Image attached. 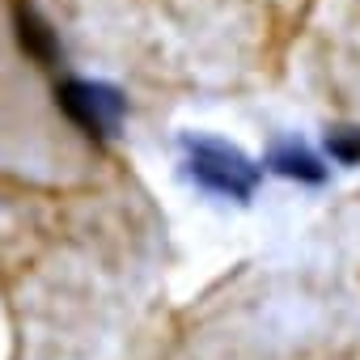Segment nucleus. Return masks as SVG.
Segmentation results:
<instances>
[{
  "mask_svg": "<svg viewBox=\"0 0 360 360\" xmlns=\"http://www.w3.org/2000/svg\"><path fill=\"white\" fill-rule=\"evenodd\" d=\"M178 157H183V178L204 195L221 204H255L263 187V161H255L242 144L208 131H183L178 136Z\"/></svg>",
  "mask_w": 360,
  "mask_h": 360,
  "instance_id": "obj_1",
  "label": "nucleus"
},
{
  "mask_svg": "<svg viewBox=\"0 0 360 360\" xmlns=\"http://www.w3.org/2000/svg\"><path fill=\"white\" fill-rule=\"evenodd\" d=\"M56 106L68 115V123L85 140H115L123 119H127V98L110 81H89V77H64L56 85Z\"/></svg>",
  "mask_w": 360,
  "mask_h": 360,
  "instance_id": "obj_2",
  "label": "nucleus"
},
{
  "mask_svg": "<svg viewBox=\"0 0 360 360\" xmlns=\"http://www.w3.org/2000/svg\"><path fill=\"white\" fill-rule=\"evenodd\" d=\"M263 174H276L284 178V183H297V187H326V178H330V165L326 157L301 140V136H280L267 144L263 153Z\"/></svg>",
  "mask_w": 360,
  "mask_h": 360,
  "instance_id": "obj_3",
  "label": "nucleus"
},
{
  "mask_svg": "<svg viewBox=\"0 0 360 360\" xmlns=\"http://www.w3.org/2000/svg\"><path fill=\"white\" fill-rule=\"evenodd\" d=\"M18 43H22V51H26L34 64H43V68L60 64V56H64L56 30H51L34 9H18Z\"/></svg>",
  "mask_w": 360,
  "mask_h": 360,
  "instance_id": "obj_4",
  "label": "nucleus"
},
{
  "mask_svg": "<svg viewBox=\"0 0 360 360\" xmlns=\"http://www.w3.org/2000/svg\"><path fill=\"white\" fill-rule=\"evenodd\" d=\"M322 153H326L330 165H343V169L360 165V127H352V123L326 127V136H322Z\"/></svg>",
  "mask_w": 360,
  "mask_h": 360,
  "instance_id": "obj_5",
  "label": "nucleus"
}]
</instances>
